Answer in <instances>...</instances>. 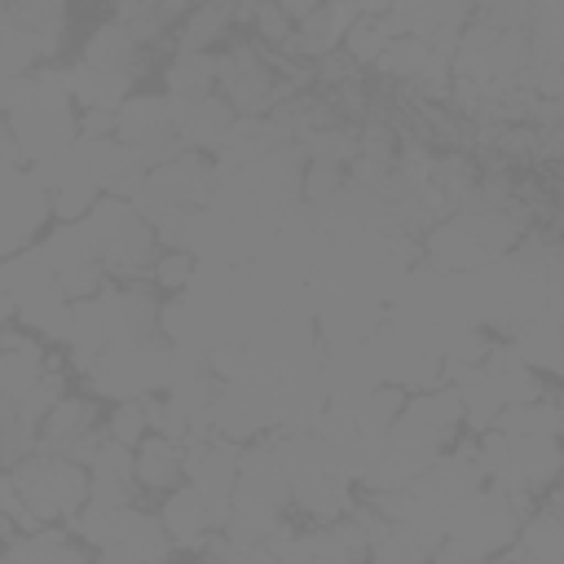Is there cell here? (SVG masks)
<instances>
[{
  "label": "cell",
  "instance_id": "cell-18",
  "mask_svg": "<svg viewBox=\"0 0 564 564\" xmlns=\"http://www.w3.org/2000/svg\"><path fill=\"white\" fill-rule=\"evenodd\" d=\"M216 88L212 53H176L167 66V101H203Z\"/></svg>",
  "mask_w": 564,
  "mask_h": 564
},
{
  "label": "cell",
  "instance_id": "cell-17",
  "mask_svg": "<svg viewBox=\"0 0 564 564\" xmlns=\"http://www.w3.org/2000/svg\"><path fill=\"white\" fill-rule=\"evenodd\" d=\"M560 423H564L560 401H555L551 392H542L538 401L507 405V410L494 419L489 432H502V436H546V441H555V436H560Z\"/></svg>",
  "mask_w": 564,
  "mask_h": 564
},
{
  "label": "cell",
  "instance_id": "cell-14",
  "mask_svg": "<svg viewBox=\"0 0 564 564\" xmlns=\"http://www.w3.org/2000/svg\"><path fill=\"white\" fill-rule=\"evenodd\" d=\"M79 62H88V66H97V70H110V75H123V79L137 84V75H145L150 53H145L119 22H106V26H97V31L88 35Z\"/></svg>",
  "mask_w": 564,
  "mask_h": 564
},
{
  "label": "cell",
  "instance_id": "cell-10",
  "mask_svg": "<svg viewBox=\"0 0 564 564\" xmlns=\"http://www.w3.org/2000/svg\"><path fill=\"white\" fill-rule=\"evenodd\" d=\"M79 150H84V159H88V172H93L101 198H128V203H132V198L141 194L150 167H145L128 145H119L115 137H106V141H79Z\"/></svg>",
  "mask_w": 564,
  "mask_h": 564
},
{
  "label": "cell",
  "instance_id": "cell-11",
  "mask_svg": "<svg viewBox=\"0 0 564 564\" xmlns=\"http://www.w3.org/2000/svg\"><path fill=\"white\" fill-rule=\"evenodd\" d=\"M159 524H163L167 542L181 546V551H198V546H207V542L220 533L216 520H212V507H207L189 485L167 494V502H163V511H159Z\"/></svg>",
  "mask_w": 564,
  "mask_h": 564
},
{
  "label": "cell",
  "instance_id": "cell-23",
  "mask_svg": "<svg viewBox=\"0 0 564 564\" xmlns=\"http://www.w3.org/2000/svg\"><path fill=\"white\" fill-rule=\"evenodd\" d=\"M9 317H13V304H9V291H4V278H0V330L9 326Z\"/></svg>",
  "mask_w": 564,
  "mask_h": 564
},
{
  "label": "cell",
  "instance_id": "cell-5",
  "mask_svg": "<svg viewBox=\"0 0 564 564\" xmlns=\"http://www.w3.org/2000/svg\"><path fill=\"white\" fill-rule=\"evenodd\" d=\"M115 141L128 145L145 167H163L185 150L167 97H128L115 115Z\"/></svg>",
  "mask_w": 564,
  "mask_h": 564
},
{
  "label": "cell",
  "instance_id": "cell-2",
  "mask_svg": "<svg viewBox=\"0 0 564 564\" xmlns=\"http://www.w3.org/2000/svg\"><path fill=\"white\" fill-rule=\"evenodd\" d=\"M0 278H4V291H9V304H13V317L22 322V330H31L35 339H53V344L70 339L75 304L57 291V282L35 247L0 260Z\"/></svg>",
  "mask_w": 564,
  "mask_h": 564
},
{
  "label": "cell",
  "instance_id": "cell-19",
  "mask_svg": "<svg viewBox=\"0 0 564 564\" xmlns=\"http://www.w3.org/2000/svg\"><path fill=\"white\" fill-rule=\"evenodd\" d=\"M238 22V9L234 4H203V9H189L185 13V26H181V53H207L216 40H225Z\"/></svg>",
  "mask_w": 564,
  "mask_h": 564
},
{
  "label": "cell",
  "instance_id": "cell-1",
  "mask_svg": "<svg viewBox=\"0 0 564 564\" xmlns=\"http://www.w3.org/2000/svg\"><path fill=\"white\" fill-rule=\"evenodd\" d=\"M84 229L101 256L106 278L115 282H141V273H150L159 260V238L128 198H97V207L84 216Z\"/></svg>",
  "mask_w": 564,
  "mask_h": 564
},
{
  "label": "cell",
  "instance_id": "cell-20",
  "mask_svg": "<svg viewBox=\"0 0 564 564\" xmlns=\"http://www.w3.org/2000/svg\"><path fill=\"white\" fill-rule=\"evenodd\" d=\"M154 423H159V397L119 401L115 414H110V423H106V436L119 441V445H128V449H137L154 432Z\"/></svg>",
  "mask_w": 564,
  "mask_h": 564
},
{
  "label": "cell",
  "instance_id": "cell-13",
  "mask_svg": "<svg viewBox=\"0 0 564 564\" xmlns=\"http://www.w3.org/2000/svg\"><path fill=\"white\" fill-rule=\"evenodd\" d=\"M0 564H93V555L75 533L48 524V529H35V533H18L0 551Z\"/></svg>",
  "mask_w": 564,
  "mask_h": 564
},
{
  "label": "cell",
  "instance_id": "cell-16",
  "mask_svg": "<svg viewBox=\"0 0 564 564\" xmlns=\"http://www.w3.org/2000/svg\"><path fill=\"white\" fill-rule=\"evenodd\" d=\"M66 79H70V101H75L79 110H119V106L132 97V79L110 75V70H97V66H88V62L70 66Z\"/></svg>",
  "mask_w": 564,
  "mask_h": 564
},
{
  "label": "cell",
  "instance_id": "cell-9",
  "mask_svg": "<svg viewBox=\"0 0 564 564\" xmlns=\"http://www.w3.org/2000/svg\"><path fill=\"white\" fill-rule=\"evenodd\" d=\"M88 507L119 511L137 507V476H132V449L119 441H101L97 454L88 458Z\"/></svg>",
  "mask_w": 564,
  "mask_h": 564
},
{
  "label": "cell",
  "instance_id": "cell-6",
  "mask_svg": "<svg viewBox=\"0 0 564 564\" xmlns=\"http://www.w3.org/2000/svg\"><path fill=\"white\" fill-rule=\"evenodd\" d=\"M35 251H40V260L48 264L57 291H62L70 304H79V300H88V295H97V291L106 286V269H101V256H97V247H93L84 220L53 229V234L44 238V247H35Z\"/></svg>",
  "mask_w": 564,
  "mask_h": 564
},
{
  "label": "cell",
  "instance_id": "cell-12",
  "mask_svg": "<svg viewBox=\"0 0 564 564\" xmlns=\"http://www.w3.org/2000/svg\"><path fill=\"white\" fill-rule=\"evenodd\" d=\"M172 119H176L181 145H185V150H198V154H212V150L225 141V132L234 128V110L225 106V97L172 101Z\"/></svg>",
  "mask_w": 564,
  "mask_h": 564
},
{
  "label": "cell",
  "instance_id": "cell-15",
  "mask_svg": "<svg viewBox=\"0 0 564 564\" xmlns=\"http://www.w3.org/2000/svg\"><path fill=\"white\" fill-rule=\"evenodd\" d=\"M132 476H137V489H159V494H172L181 480H185V445L150 432L137 449H132Z\"/></svg>",
  "mask_w": 564,
  "mask_h": 564
},
{
  "label": "cell",
  "instance_id": "cell-21",
  "mask_svg": "<svg viewBox=\"0 0 564 564\" xmlns=\"http://www.w3.org/2000/svg\"><path fill=\"white\" fill-rule=\"evenodd\" d=\"M181 13H185L181 4H128V9L115 13V22H119L141 48H150V44H159V40L172 31V22H176Z\"/></svg>",
  "mask_w": 564,
  "mask_h": 564
},
{
  "label": "cell",
  "instance_id": "cell-3",
  "mask_svg": "<svg viewBox=\"0 0 564 564\" xmlns=\"http://www.w3.org/2000/svg\"><path fill=\"white\" fill-rule=\"evenodd\" d=\"M9 471L22 489V502H26V516L35 529L75 520L88 507V467H79L70 458H53V454L35 449L22 463H13Z\"/></svg>",
  "mask_w": 564,
  "mask_h": 564
},
{
  "label": "cell",
  "instance_id": "cell-4",
  "mask_svg": "<svg viewBox=\"0 0 564 564\" xmlns=\"http://www.w3.org/2000/svg\"><path fill=\"white\" fill-rule=\"evenodd\" d=\"M216 84H220L234 119H269V110L291 93L278 79L269 53L256 44H238V48L220 53L216 57Z\"/></svg>",
  "mask_w": 564,
  "mask_h": 564
},
{
  "label": "cell",
  "instance_id": "cell-7",
  "mask_svg": "<svg viewBox=\"0 0 564 564\" xmlns=\"http://www.w3.org/2000/svg\"><path fill=\"white\" fill-rule=\"evenodd\" d=\"M101 441H106V423H101L97 401H93V397H62V401L44 414L40 436H35V449L88 467V458L97 454Z\"/></svg>",
  "mask_w": 564,
  "mask_h": 564
},
{
  "label": "cell",
  "instance_id": "cell-22",
  "mask_svg": "<svg viewBox=\"0 0 564 564\" xmlns=\"http://www.w3.org/2000/svg\"><path fill=\"white\" fill-rule=\"evenodd\" d=\"M194 256L189 251H159V260H154V269H150V278L159 282V286H167V291H185L189 286V278H194Z\"/></svg>",
  "mask_w": 564,
  "mask_h": 564
},
{
  "label": "cell",
  "instance_id": "cell-24",
  "mask_svg": "<svg viewBox=\"0 0 564 564\" xmlns=\"http://www.w3.org/2000/svg\"><path fill=\"white\" fill-rule=\"evenodd\" d=\"M375 564H383V560H375Z\"/></svg>",
  "mask_w": 564,
  "mask_h": 564
},
{
  "label": "cell",
  "instance_id": "cell-8",
  "mask_svg": "<svg viewBox=\"0 0 564 564\" xmlns=\"http://www.w3.org/2000/svg\"><path fill=\"white\" fill-rule=\"evenodd\" d=\"M238 454H242V449H238L234 441H220V436H207V441L185 445V480H189V489L212 507V520H216L220 533H225L229 511H234Z\"/></svg>",
  "mask_w": 564,
  "mask_h": 564
}]
</instances>
